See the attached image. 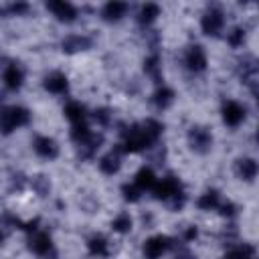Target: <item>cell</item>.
Segmentation results:
<instances>
[{
  "mask_svg": "<svg viewBox=\"0 0 259 259\" xmlns=\"http://www.w3.org/2000/svg\"><path fill=\"white\" fill-rule=\"evenodd\" d=\"M245 40H247V30H245L243 26H235V28H231V30L227 32V42H229V47H233V49L243 47Z\"/></svg>",
  "mask_w": 259,
  "mask_h": 259,
  "instance_id": "26",
  "label": "cell"
},
{
  "mask_svg": "<svg viewBox=\"0 0 259 259\" xmlns=\"http://www.w3.org/2000/svg\"><path fill=\"white\" fill-rule=\"evenodd\" d=\"M158 16H160V6L154 4V2H148V4H142V8L138 10L136 18H138V22L142 26H150Z\"/></svg>",
  "mask_w": 259,
  "mask_h": 259,
  "instance_id": "20",
  "label": "cell"
},
{
  "mask_svg": "<svg viewBox=\"0 0 259 259\" xmlns=\"http://www.w3.org/2000/svg\"><path fill=\"white\" fill-rule=\"evenodd\" d=\"M174 259H198V257H196L192 251H188V249H180Z\"/></svg>",
  "mask_w": 259,
  "mask_h": 259,
  "instance_id": "34",
  "label": "cell"
},
{
  "mask_svg": "<svg viewBox=\"0 0 259 259\" xmlns=\"http://www.w3.org/2000/svg\"><path fill=\"white\" fill-rule=\"evenodd\" d=\"M221 113H223V121H225L229 127H239V125L245 121V117H247L245 105H241L239 101H233V99H229V101L223 105Z\"/></svg>",
  "mask_w": 259,
  "mask_h": 259,
  "instance_id": "7",
  "label": "cell"
},
{
  "mask_svg": "<svg viewBox=\"0 0 259 259\" xmlns=\"http://www.w3.org/2000/svg\"><path fill=\"white\" fill-rule=\"evenodd\" d=\"M2 243H4V231L0 229V245H2Z\"/></svg>",
  "mask_w": 259,
  "mask_h": 259,
  "instance_id": "35",
  "label": "cell"
},
{
  "mask_svg": "<svg viewBox=\"0 0 259 259\" xmlns=\"http://www.w3.org/2000/svg\"><path fill=\"white\" fill-rule=\"evenodd\" d=\"M132 227H134V221H132V217H130L127 212H119V214H115L113 221H111V229H113L115 233H119V235L130 233Z\"/></svg>",
  "mask_w": 259,
  "mask_h": 259,
  "instance_id": "25",
  "label": "cell"
},
{
  "mask_svg": "<svg viewBox=\"0 0 259 259\" xmlns=\"http://www.w3.org/2000/svg\"><path fill=\"white\" fill-rule=\"evenodd\" d=\"M93 134V130H89V125L83 121V123H75L73 127H71V140L79 146V144H83L89 136Z\"/></svg>",
  "mask_w": 259,
  "mask_h": 259,
  "instance_id": "27",
  "label": "cell"
},
{
  "mask_svg": "<svg viewBox=\"0 0 259 259\" xmlns=\"http://www.w3.org/2000/svg\"><path fill=\"white\" fill-rule=\"evenodd\" d=\"M253 259H255V257H253Z\"/></svg>",
  "mask_w": 259,
  "mask_h": 259,
  "instance_id": "37",
  "label": "cell"
},
{
  "mask_svg": "<svg viewBox=\"0 0 259 259\" xmlns=\"http://www.w3.org/2000/svg\"><path fill=\"white\" fill-rule=\"evenodd\" d=\"M65 117L75 125V123H83L87 117V109L81 101H69L65 105Z\"/></svg>",
  "mask_w": 259,
  "mask_h": 259,
  "instance_id": "18",
  "label": "cell"
},
{
  "mask_svg": "<svg viewBox=\"0 0 259 259\" xmlns=\"http://www.w3.org/2000/svg\"><path fill=\"white\" fill-rule=\"evenodd\" d=\"M127 4L125 2H117V0H113V2H107L103 8H101V18L103 20H107V22H117V20H121L125 14H127Z\"/></svg>",
  "mask_w": 259,
  "mask_h": 259,
  "instance_id": "14",
  "label": "cell"
},
{
  "mask_svg": "<svg viewBox=\"0 0 259 259\" xmlns=\"http://www.w3.org/2000/svg\"><path fill=\"white\" fill-rule=\"evenodd\" d=\"M32 150H34V154H36L38 158H42V160H55V158L59 156V146H57V142H55L53 138H49V136H38V138H34Z\"/></svg>",
  "mask_w": 259,
  "mask_h": 259,
  "instance_id": "10",
  "label": "cell"
},
{
  "mask_svg": "<svg viewBox=\"0 0 259 259\" xmlns=\"http://www.w3.org/2000/svg\"><path fill=\"white\" fill-rule=\"evenodd\" d=\"M237 172L247 182L255 180V176H257V162H255V158H241L237 162Z\"/></svg>",
  "mask_w": 259,
  "mask_h": 259,
  "instance_id": "22",
  "label": "cell"
},
{
  "mask_svg": "<svg viewBox=\"0 0 259 259\" xmlns=\"http://www.w3.org/2000/svg\"><path fill=\"white\" fill-rule=\"evenodd\" d=\"M144 73L148 75V77H152V79H160V75H162V61H160V57L154 53V55H150V57H146V61H144Z\"/></svg>",
  "mask_w": 259,
  "mask_h": 259,
  "instance_id": "24",
  "label": "cell"
},
{
  "mask_svg": "<svg viewBox=\"0 0 259 259\" xmlns=\"http://www.w3.org/2000/svg\"><path fill=\"white\" fill-rule=\"evenodd\" d=\"M221 214L223 217H233L235 214V204L231 202V200H227V202H221Z\"/></svg>",
  "mask_w": 259,
  "mask_h": 259,
  "instance_id": "32",
  "label": "cell"
},
{
  "mask_svg": "<svg viewBox=\"0 0 259 259\" xmlns=\"http://www.w3.org/2000/svg\"><path fill=\"white\" fill-rule=\"evenodd\" d=\"M32 186H34V190H36L38 194H47L49 188H51V184H49V180H47L45 176H36V178L32 180Z\"/></svg>",
  "mask_w": 259,
  "mask_h": 259,
  "instance_id": "31",
  "label": "cell"
},
{
  "mask_svg": "<svg viewBox=\"0 0 259 259\" xmlns=\"http://www.w3.org/2000/svg\"><path fill=\"white\" fill-rule=\"evenodd\" d=\"M119 154H121L119 150H111V152H107L105 156L99 158V170L105 176H113V174L119 172V168H121V156Z\"/></svg>",
  "mask_w": 259,
  "mask_h": 259,
  "instance_id": "13",
  "label": "cell"
},
{
  "mask_svg": "<svg viewBox=\"0 0 259 259\" xmlns=\"http://www.w3.org/2000/svg\"><path fill=\"white\" fill-rule=\"evenodd\" d=\"M2 83H4L6 89L18 91L22 87V83H24V71H22V67L16 65V63H8L4 67V71H2Z\"/></svg>",
  "mask_w": 259,
  "mask_h": 259,
  "instance_id": "9",
  "label": "cell"
},
{
  "mask_svg": "<svg viewBox=\"0 0 259 259\" xmlns=\"http://www.w3.org/2000/svg\"><path fill=\"white\" fill-rule=\"evenodd\" d=\"M198 237V229L194 227V225H190V227H186V231H184V235H182V239L188 243V241H194Z\"/></svg>",
  "mask_w": 259,
  "mask_h": 259,
  "instance_id": "33",
  "label": "cell"
},
{
  "mask_svg": "<svg viewBox=\"0 0 259 259\" xmlns=\"http://www.w3.org/2000/svg\"><path fill=\"white\" fill-rule=\"evenodd\" d=\"M152 103L158 107V109H168L172 103H174V91L170 87H158L154 93H152Z\"/></svg>",
  "mask_w": 259,
  "mask_h": 259,
  "instance_id": "21",
  "label": "cell"
},
{
  "mask_svg": "<svg viewBox=\"0 0 259 259\" xmlns=\"http://www.w3.org/2000/svg\"><path fill=\"white\" fill-rule=\"evenodd\" d=\"M87 251H89V255L95 257V259H105V257L109 255V243H107L105 237L93 235V237L87 241Z\"/></svg>",
  "mask_w": 259,
  "mask_h": 259,
  "instance_id": "16",
  "label": "cell"
},
{
  "mask_svg": "<svg viewBox=\"0 0 259 259\" xmlns=\"http://www.w3.org/2000/svg\"><path fill=\"white\" fill-rule=\"evenodd\" d=\"M196 206L200 210H217L221 206V194L219 190L210 188V190H204L198 198H196Z\"/></svg>",
  "mask_w": 259,
  "mask_h": 259,
  "instance_id": "17",
  "label": "cell"
},
{
  "mask_svg": "<svg viewBox=\"0 0 259 259\" xmlns=\"http://www.w3.org/2000/svg\"><path fill=\"white\" fill-rule=\"evenodd\" d=\"M225 12L221 8H208L200 16V28L206 36H219L225 28Z\"/></svg>",
  "mask_w": 259,
  "mask_h": 259,
  "instance_id": "2",
  "label": "cell"
},
{
  "mask_svg": "<svg viewBox=\"0 0 259 259\" xmlns=\"http://www.w3.org/2000/svg\"><path fill=\"white\" fill-rule=\"evenodd\" d=\"M253 257H255V247L249 243H241L231 251H227L221 259H253Z\"/></svg>",
  "mask_w": 259,
  "mask_h": 259,
  "instance_id": "23",
  "label": "cell"
},
{
  "mask_svg": "<svg viewBox=\"0 0 259 259\" xmlns=\"http://www.w3.org/2000/svg\"><path fill=\"white\" fill-rule=\"evenodd\" d=\"M42 85H45V89H47L49 93H53V95H63V93H67V89H69V79H67L65 73L55 71V73H51V75L45 77Z\"/></svg>",
  "mask_w": 259,
  "mask_h": 259,
  "instance_id": "12",
  "label": "cell"
},
{
  "mask_svg": "<svg viewBox=\"0 0 259 259\" xmlns=\"http://www.w3.org/2000/svg\"><path fill=\"white\" fill-rule=\"evenodd\" d=\"M174 245V239L166 237V235H154L150 239H146L144 243V257L146 259H160L162 255H166Z\"/></svg>",
  "mask_w": 259,
  "mask_h": 259,
  "instance_id": "3",
  "label": "cell"
},
{
  "mask_svg": "<svg viewBox=\"0 0 259 259\" xmlns=\"http://www.w3.org/2000/svg\"><path fill=\"white\" fill-rule=\"evenodd\" d=\"M121 194H123V198L127 200V202H138L140 198H142V190L132 182V184H123L121 186Z\"/></svg>",
  "mask_w": 259,
  "mask_h": 259,
  "instance_id": "28",
  "label": "cell"
},
{
  "mask_svg": "<svg viewBox=\"0 0 259 259\" xmlns=\"http://www.w3.org/2000/svg\"><path fill=\"white\" fill-rule=\"evenodd\" d=\"M101 144H103V136L93 132L83 144H79V154H81L83 158H93V156L97 154V150L101 148Z\"/></svg>",
  "mask_w": 259,
  "mask_h": 259,
  "instance_id": "19",
  "label": "cell"
},
{
  "mask_svg": "<svg viewBox=\"0 0 259 259\" xmlns=\"http://www.w3.org/2000/svg\"><path fill=\"white\" fill-rule=\"evenodd\" d=\"M184 65L192 73H202L208 65V57L200 45H190L184 53Z\"/></svg>",
  "mask_w": 259,
  "mask_h": 259,
  "instance_id": "6",
  "label": "cell"
},
{
  "mask_svg": "<svg viewBox=\"0 0 259 259\" xmlns=\"http://www.w3.org/2000/svg\"><path fill=\"white\" fill-rule=\"evenodd\" d=\"M30 121V111L22 105H8L0 109V132L2 134H12L18 127L28 125Z\"/></svg>",
  "mask_w": 259,
  "mask_h": 259,
  "instance_id": "1",
  "label": "cell"
},
{
  "mask_svg": "<svg viewBox=\"0 0 259 259\" xmlns=\"http://www.w3.org/2000/svg\"><path fill=\"white\" fill-rule=\"evenodd\" d=\"M111 117H113V113H111L107 107H99V109L93 111V119H95L101 127H107V125L111 123Z\"/></svg>",
  "mask_w": 259,
  "mask_h": 259,
  "instance_id": "29",
  "label": "cell"
},
{
  "mask_svg": "<svg viewBox=\"0 0 259 259\" xmlns=\"http://www.w3.org/2000/svg\"><path fill=\"white\" fill-rule=\"evenodd\" d=\"M0 101H2V97H0Z\"/></svg>",
  "mask_w": 259,
  "mask_h": 259,
  "instance_id": "36",
  "label": "cell"
},
{
  "mask_svg": "<svg viewBox=\"0 0 259 259\" xmlns=\"http://www.w3.org/2000/svg\"><path fill=\"white\" fill-rule=\"evenodd\" d=\"M156 172L150 168V166H142L138 172H136V176H134V184L144 192V190H152L154 188V184H156Z\"/></svg>",
  "mask_w": 259,
  "mask_h": 259,
  "instance_id": "15",
  "label": "cell"
},
{
  "mask_svg": "<svg viewBox=\"0 0 259 259\" xmlns=\"http://www.w3.org/2000/svg\"><path fill=\"white\" fill-rule=\"evenodd\" d=\"M47 10L57 18V20H61V22H73V20H77V8H75V4H71V2H65V0H53V2H49L47 4Z\"/></svg>",
  "mask_w": 259,
  "mask_h": 259,
  "instance_id": "8",
  "label": "cell"
},
{
  "mask_svg": "<svg viewBox=\"0 0 259 259\" xmlns=\"http://www.w3.org/2000/svg\"><path fill=\"white\" fill-rule=\"evenodd\" d=\"M28 247H30V251H32L36 257H42V259L55 257V243H53V239H51L47 233H42V231H36V233L30 235Z\"/></svg>",
  "mask_w": 259,
  "mask_h": 259,
  "instance_id": "4",
  "label": "cell"
},
{
  "mask_svg": "<svg viewBox=\"0 0 259 259\" xmlns=\"http://www.w3.org/2000/svg\"><path fill=\"white\" fill-rule=\"evenodd\" d=\"M91 45H93V40L87 34H67L63 38V42H61V49L67 55H75V53L91 49Z\"/></svg>",
  "mask_w": 259,
  "mask_h": 259,
  "instance_id": "11",
  "label": "cell"
},
{
  "mask_svg": "<svg viewBox=\"0 0 259 259\" xmlns=\"http://www.w3.org/2000/svg\"><path fill=\"white\" fill-rule=\"evenodd\" d=\"M188 144H190V148L194 152L206 154L212 148V134L206 127H202V125H194L188 132Z\"/></svg>",
  "mask_w": 259,
  "mask_h": 259,
  "instance_id": "5",
  "label": "cell"
},
{
  "mask_svg": "<svg viewBox=\"0 0 259 259\" xmlns=\"http://www.w3.org/2000/svg\"><path fill=\"white\" fill-rule=\"evenodd\" d=\"M28 10H30V6L26 2H12V4L6 6V12L10 16H24Z\"/></svg>",
  "mask_w": 259,
  "mask_h": 259,
  "instance_id": "30",
  "label": "cell"
}]
</instances>
